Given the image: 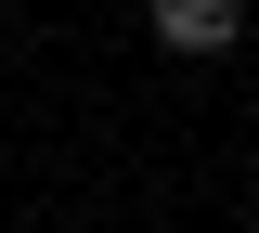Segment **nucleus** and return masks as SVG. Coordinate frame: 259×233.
I'll return each instance as SVG.
<instances>
[{
	"label": "nucleus",
	"mask_w": 259,
	"mask_h": 233,
	"mask_svg": "<svg viewBox=\"0 0 259 233\" xmlns=\"http://www.w3.org/2000/svg\"><path fill=\"white\" fill-rule=\"evenodd\" d=\"M233 26H246V0H156L168 52H233Z\"/></svg>",
	"instance_id": "nucleus-1"
}]
</instances>
